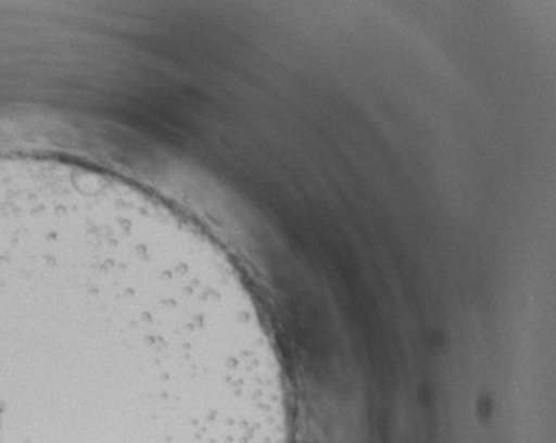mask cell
<instances>
[{
  "label": "cell",
  "mask_w": 556,
  "mask_h": 443,
  "mask_svg": "<svg viewBox=\"0 0 556 443\" xmlns=\"http://www.w3.org/2000/svg\"><path fill=\"white\" fill-rule=\"evenodd\" d=\"M0 443H291L282 369L186 315L2 338Z\"/></svg>",
  "instance_id": "cell-1"
}]
</instances>
